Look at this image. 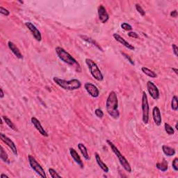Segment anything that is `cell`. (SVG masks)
Here are the masks:
<instances>
[{"mask_svg":"<svg viewBox=\"0 0 178 178\" xmlns=\"http://www.w3.org/2000/svg\"><path fill=\"white\" fill-rule=\"evenodd\" d=\"M31 122L33 125L34 126V127L36 129V130H37L38 132L42 135V136H43L45 137L48 136V132H47L46 130L43 128V127L42 126L40 122L37 119V118L36 117H31Z\"/></svg>","mask_w":178,"mask_h":178,"instance_id":"12","label":"cell"},{"mask_svg":"<svg viewBox=\"0 0 178 178\" xmlns=\"http://www.w3.org/2000/svg\"><path fill=\"white\" fill-rule=\"evenodd\" d=\"M55 52L59 59H61L63 62H64L65 64L73 67L75 70L78 73H81V70L79 63L77 62L76 59L73 57L70 54H69L65 49H63L61 47H56L55 48Z\"/></svg>","mask_w":178,"mask_h":178,"instance_id":"2","label":"cell"},{"mask_svg":"<svg viewBox=\"0 0 178 178\" xmlns=\"http://www.w3.org/2000/svg\"><path fill=\"white\" fill-rule=\"evenodd\" d=\"M97 14H98V17H99V19L100 21H101L102 23H106V22L108 21L109 19V15L108 14L107 12H106V10L105 9V7L104 6L100 5L97 9Z\"/></svg>","mask_w":178,"mask_h":178,"instance_id":"13","label":"cell"},{"mask_svg":"<svg viewBox=\"0 0 178 178\" xmlns=\"http://www.w3.org/2000/svg\"><path fill=\"white\" fill-rule=\"evenodd\" d=\"M162 150H163V154H164L165 155H166L167 157H172V156H173V155H175V149L171 148V147L166 146V145H163V146H162Z\"/></svg>","mask_w":178,"mask_h":178,"instance_id":"21","label":"cell"},{"mask_svg":"<svg viewBox=\"0 0 178 178\" xmlns=\"http://www.w3.org/2000/svg\"><path fill=\"white\" fill-rule=\"evenodd\" d=\"M25 26L30 31V32L31 33L32 36H34V38L37 40L38 42H40L42 40V35L41 33L39 30L36 28V26L34 25V24H32L30 22H25Z\"/></svg>","mask_w":178,"mask_h":178,"instance_id":"8","label":"cell"},{"mask_svg":"<svg viewBox=\"0 0 178 178\" xmlns=\"http://www.w3.org/2000/svg\"><path fill=\"white\" fill-rule=\"evenodd\" d=\"M78 146V148H79V150H80L81 155H83L84 158L86 160L90 161L91 158H90V156L89 155V152H88L86 147L83 144H81V143H79V144H78V146Z\"/></svg>","mask_w":178,"mask_h":178,"instance_id":"20","label":"cell"},{"mask_svg":"<svg viewBox=\"0 0 178 178\" xmlns=\"http://www.w3.org/2000/svg\"><path fill=\"white\" fill-rule=\"evenodd\" d=\"M0 92H1V95H0V98H1V99H2V98L4 97V93L2 89H0Z\"/></svg>","mask_w":178,"mask_h":178,"instance_id":"38","label":"cell"},{"mask_svg":"<svg viewBox=\"0 0 178 178\" xmlns=\"http://www.w3.org/2000/svg\"><path fill=\"white\" fill-rule=\"evenodd\" d=\"M18 2L21 3V4H23V1H18Z\"/></svg>","mask_w":178,"mask_h":178,"instance_id":"42","label":"cell"},{"mask_svg":"<svg viewBox=\"0 0 178 178\" xmlns=\"http://www.w3.org/2000/svg\"><path fill=\"white\" fill-rule=\"evenodd\" d=\"M84 88L86 91H87V93L91 96L92 97L96 98L97 97L100 95L99 89H97V87L95 85H94L92 83H86L84 84Z\"/></svg>","mask_w":178,"mask_h":178,"instance_id":"11","label":"cell"},{"mask_svg":"<svg viewBox=\"0 0 178 178\" xmlns=\"http://www.w3.org/2000/svg\"><path fill=\"white\" fill-rule=\"evenodd\" d=\"M121 54H122V56H123L125 57V58L127 59V60H128V61L131 63V64H132V65H135L134 61L132 60V58H131V57L130 56H129L128 54H127L126 53H125V52H121Z\"/></svg>","mask_w":178,"mask_h":178,"instance_id":"33","label":"cell"},{"mask_svg":"<svg viewBox=\"0 0 178 178\" xmlns=\"http://www.w3.org/2000/svg\"><path fill=\"white\" fill-rule=\"evenodd\" d=\"M69 152H70V156L72 157V158L73 159V160L75 161V163H76L77 164H78L81 168H84L83 162L82 161H81L80 156H79L77 151L75 150L74 148H70L69 149Z\"/></svg>","mask_w":178,"mask_h":178,"instance_id":"16","label":"cell"},{"mask_svg":"<svg viewBox=\"0 0 178 178\" xmlns=\"http://www.w3.org/2000/svg\"><path fill=\"white\" fill-rule=\"evenodd\" d=\"M156 167L157 169L159 170V171H161L162 172H166V171H167L168 168V165L167 161H166L164 159H163V161L157 163Z\"/></svg>","mask_w":178,"mask_h":178,"instance_id":"23","label":"cell"},{"mask_svg":"<svg viewBox=\"0 0 178 178\" xmlns=\"http://www.w3.org/2000/svg\"><path fill=\"white\" fill-rule=\"evenodd\" d=\"M106 142H107L108 145H109L110 148H111L112 152L115 154L116 157L118 158V161H119V162L120 163V165H121L122 168L125 169V171L126 172H127V173H132V167H131L130 163L128 162L127 159L123 155L120 153V150L117 148V147H116L111 141L107 140L106 141Z\"/></svg>","mask_w":178,"mask_h":178,"instance_id":"4","label":"cell"},{"mask_svg":"<svg viewBox=\"0 0 178 178\" xmlns=\"http://www.w3.org/2000/svg\"><path fill=\"white\" fill-rule=\"evenodd\" d=\"M53 81L61 89L67 91H75L81 87V81L77 79H73L71 80H65L59 77H53Z\"/></svg>","mask_w":178,"mask_h":178,"instance_id":"3","label":"cell"},{"mask_svg":"<svg viewBox=\"0 0 178 178\" xmlns=\"http://www.w3.org/2000/svg\"><path fill=\"white\" fill-rule=\"evenodd\" d=\"M121 28L122 29L125 31H130L132 30V26L130 25V24L126 23V22H124L121 24Z\"/></svg>","mask_w":178,"mask_h":178,"instance_id":"30","label":"cell"},{"mask_svg":"<svg viewBox=\"0 0 178 178\" xmlns=\"http://www.w3.org/2000/svg\"><path fill=\"white\" fill-rule=\"evenodd\" d=\"M0 13H1V14H2V15L7 16H7H9L10 15V11L9 10L4 9L2 7H0Z\"/></svg>","mask_w":178,"mask_h":178,"instance_id":"34","label":"cell"},{"mask_svg":"<svg viewBox=\"0 0 178 178\" xmlns=\"http://www.w3.org/2000/svg\"><path fill=\"white\" fill-rule=\"evenodd\" d=\"M142 113H143V122L144 124H148L149 122V114H150V106H149L148 96L146 92L142 93Z\"/></svg>","mask_w":178,"mask_h":178,"instance_id":"7","label":"cell"},{"mask_svg":"<svg viewBox=\"0 0 178 178\" xmlns=\"http://www.w3.org/2000/svg\"><path fill=\"white\" fill-rule=\"evenodd\" d=\"M95 160L96 162H97V165L99 166V167L101 168L102 171H103L104 173H109V169L108 168L107 166H106L105 163H104L103 161H102L101 157H100V155L98 154L97 152H95Z\"/></svg>","mask_w":178,"mask_h":178,"instance_id":"18","label":"cell"},{"mask_svg":"<svg viewBox=\"0 0 178 178\" xmlns=\"http://www.w3.org/2000/svg\"><path fill=\"white\" fill-rule=\"evenodd\" d=\"M0 177H1V178H9V176L5 175V174H1V175H0Z\"/></svg>","mask_w":178,"mask_h":178,"instance_id":"40","label":"cell"},{"mask_svg":"<svg viewBox=\"0 0 178 178\" xmlns=\"http://www.w3.org/2000/svg\"><path fill=\"white\" fill-rule=\"evenodd\" d=\"M175 129L177 130H178V128H177V122H176V124H175Z\"/></svg>","mask_w":178,"mask_h":178,"instance_id":"41","label":"cell"},{"mask_svg":"<svg viewBox=\"0 0 178 178\" xmlns=\"http://www.w3.org/2000/svg\"><path fill=\"white\" fill-rule=\"evenodd\" d=\"M106 109L109 115L114 119L120 117V112L118 111V99L116 92L111 91L108 95L106 101Z\"/></svg>","mask_w":178,"mask_h":178,"instance_id":"1","label":"cell"},{"mask_svg":"<svg viewBox=\"0 0 178 178\" xmlns=\"http://www.w3.org/2000/svg\"><path fill=\"white\" fill-rule=\"evenodd\" d=\"M0 137H1V141H2L6 145H7L8 147L11 149V151L14 154V155L18 156V150H17V147H16L15 143H14L13 141L9 138V137L6 136L5 134H2V133H1V134H0Z\"/></svg>","mask_w":178,"mask_h":178,"instance_id":"10","label":"cell"},{"mask_svg":"<svg viewBox=\"0 0 178 178\" xmlns=\"http://www.w3.org/2000/svg\"><path fill=\"white\" fill-rule=\"evenodd\" d=\"M79 37H80L82 40H84V41L87 42H89V43H90L91 45H93V46H95L96 48H97L99 50L101 51V52H104L103 49L102 48V47L100 46V45L98 44L97 42H96L95 40H94V39H92L91 38L89 37V36H84V35H80V36H79Z\"/></svg>","mask_w":178,"mask_h":178,"instance_id":"19","label":"cell"},{"mask_svg":"<svg viewBox=\"0 0 178 178\" xmlns=\"http://www.w3.org/2000/svg\"><path fill=\"white\" fill-rule=\"evenodd\" d=\"M86 63L88 67H89L90 73L92 75V77L94 79L98 81H102L104 79V75H102V73L100 70L99 67L97 65L95 61L92 60L91 59H86Z\"/></svg>","mask_w":178,"mask_h":178,"instance_id":"5","label":"cell"},{"mask_svg":"<svg viewBox=\"0 0 178 178\" xmlns=\"http://www.w3.org/2000/svg\"><path fill=\"white\" fill-rule=\"evenodd\" d=\"M0 158H1V159L4 161V162L9 163V164L11 163L10 162L9 157H8L7 153L5 152L4 150L3 147H1V150H0Z\"/></svg>","mask_w":178,"mask_h":178,"instance_id":"25","label":"cell"},{"mask_svg":"<svg viewBox=\"0 0 178 178\" xmlns=\"http://www.w3.org/2000/svg\"><path fill=\"white\" fill-rule=\"evenodd\" d=\"M170 15H171V16L172 18H177V10H174V11H171V13H170Z\"/></svg>","mask_w":178,"mask_h":178,"instance_id":"37","label":"cell"},{"mask_svg":"<svg viewBox=\"0 0 178 178\" xmlns=\"http://www.w3.org/2000/svg\"><path fill=\"white\" fill-rule=\"evenodd\" d=\"M2 119L4 120V121L5 122V123L7 124V125L9 126L10 128L11 129V130H14V131H15V132H18V129H17V127H16V126L15 125H14L13 122H12L11 120H10L9 118L7 117V116H2Z\"/></svg>","mask_w":178,"mask_h":178,"instance_id":"24","label":"cell"},{"mask_svg":"<svg viewBox=\"0 0 178 178\" xmlns=\"http://www.w3.org/2000/svg\"><path fill=\"white\" fill-rule=\"evenodd\" d=\"M147 90H148L149 94L152 99L155 100H158L159 98V91L158 88L155 84L152 81H148L147 82Z\"/></svg>","mask_w":178,"mask_h":178,"instance_id":"9","label":"cell"},{"mask_svg":"<svg viewBox=\"0 0 178 178\" xmlns=\"http://www.w3.org/2000/svg\"><path fill=\"white\" fill-rule=\"evenodd\" d=\"M172 49H173V52L175 56H178V48L175 44L172 45Z\"/></svg>","mask_w":178,"mask_h":178,"instance_id":"35","label":"cell"},{"mask_svg":"<svg viewBox=\"0 0 178 178\" xmlns=\"http://www.w3.org/2000/svg\"><path fill=\"white\" fill-rule=\"evenodd\" d=\"M172 167H173V168L175 171H178V159L177 157L173 159V163H172Z\"/></svg>","mask_w":178,"mask_h":178,"instance_id":"32","label":"cell"},{"mask_svg":"<svg viewBox=\"0 0 178 178\" xmlns=\"http://www.w3.org/2000/svg\"><path fill=\"white\" fill-rule=\"evenodd\" d=\"M127 34H128V36L131 38H139L138 34H136V33L134 31H130V32H128Z\"/></svg>","mask_w":178,"mask_h":178,"instance_id":"36","label":"cell"},{"mask_svg":"<svg viewBox=\"0 0 178 178\" xmlns=\"http://www.w3.org/2000/svg\"><path fill=\"white\" fill-rule=\"evenodd\" d=\"M164 129H165L166 132L168 135H173L174 134H175V131H174L173 127L170 125L169 124L165 123L164 124Z\"/></svg>","mask_w":178,"mask_h":178,"instance_id":"27","label":"cell"},{"mask_svg":"<svg viewBox=\"0 0 178 178\" xmlns=\"http://www.w3.org/2000/svg\"><path fill=\"white\" fill-rule=\"evenodd\" d=\"M95 114L98 118H102L104 116V112L100 109H96L95 110Z\"/></svg>","mask_w":178,"mask_h":178,"instance_id":"31","label":"cell"},{"mask_svg":"<svg viewBox=\"0 0 178 178\" xmlns=\"http://www.w3.org/2000/svg\"><path fill=\"white\" fill-rule=\"evenodd\" d=\"M49 173H50V175L51 176V177L52 178H56V177H61V176L58 174V173L55 171L54 169L53 168H49L48 170Z\"/></svg>","mask_w":178,"mask_h":178,"instance_id":"28","label":"cell"},{"mask_svg":"<svg viewBox=\"0 0 178 178\" xmlns=\"http://www.w3.org/2000/svg\"><path fill=\"white\" fill-rule=\"evenodd\" d=\"M8 47L10 49V50L13 52V54L19 59H23V56H22L21 52L19 50V48L13 43V42L9 41L8 42Z\"/></svg>","mask_w":178,"mask_h":178,"instance_id":"17","label":"cell"},{"mask_svg":"<svg viewBox=\"0 0 178 178\" xmlns=\"http://www.w3.org/2000/svg\"><path fill=\"white\" fill-rule=\"evenodd\" d=\"M172 70L174 71V73H175V74L177 75H178V70L177 68H175V67H173V68H172Z\"/></svg>","mask_w":178,"mask_h":178,"instance_id":"39","label":"cell"},{"mask_svg":"<svg viewBox=\"0 0 178 178\" xmlns=\"http://www.w3.org/2000/svg\"><path fill=\"white\" fill-rule=\"evenodd\" d=\"M171 109L173 111H177L178 109V98L176 95H174L171 100Z\"/></svg>","mask_w":178,"mask_h":178,"instance_id":"26","label":"cell"},{"mask_svg":"<svg viewBox=\"0 0 178 178\" xmlns=\"http://www.w3.org/2000/svg\"><path fill=\"white\" fill-rule=\"evenodd\" d=\"M152 118L154 120L155 123L157 126H160L162 122V118H161V111L158 106H155L152 109Z\"/></svg>","mask_w":178,"mask_h":178,"instance_id":"14","label":"cell"},{"mask_svg":"<svg viewBox=\"0 0 178 178\" xmlns=\"http://www.w3.org/2000/svg\"><path fill=\"white\" fill-rule=\"evenodd\" d=\"M28 161L29 163V166L31 168L32 170L36 172L38 175H39L40 177L42 178H46L47 175L45 174V171L43 169V168L41 166V165L38 162L37 160L35 159V157L32 155H28Z\"/></svg>","mask_w":178,"mask_h":178,"instance_id":"6","label":"cell"},{"mask_svg":"<svg viewBox=\"0 0 178 178\" xmlns=\"http://www.w3.org/2000/svg\"><path fill=\"white\" fill-rule=\"evenodd\" d=\"M113 37L114 38V39H115L116 41L120 42V44H122V45H123L124 47H125L126 48H127L130 50H135V48L132 45H131L130 43H129L127 41H126V40H125L121 36H120L119 34H114Z\"/></svg>","mask_w":178,"mask_h":178,"instance_id":"15","label":"cell"},{"mask_svg":"<svg viewBox=\"0 0 178 178\" xmlns=\"http://www.w3.org/2000/svg\"><path fill=\"white\" fill-rule=\"evenodd\" d=\"M135 7H136V11H138V13L139 14H140V15L141 16H145V15H146V12H145L144 9H143V8L141 7L140 5L138 4H136L135 5Z\"/></svg>","mask_w":178,"mask_h":178,"instance_id":"29","label":"cell"},{"mask_svg":"<svg viewBox=\"0 0 178 178\" xmlns=\"http://www.w3.org/2000/svg\"><path fill=\"white\" fill-rule=\"evenodd\" d=\"M141 70H142V72L144 73L145 75H146L147 76L150 77V78H156L157 77L156 73H155L154 71L152 70L149 69L146 67H141Z\"/></svg>","mask_w":178,"mask_h":178,"instance_id":"22","label":"cell"}]
</instances>
